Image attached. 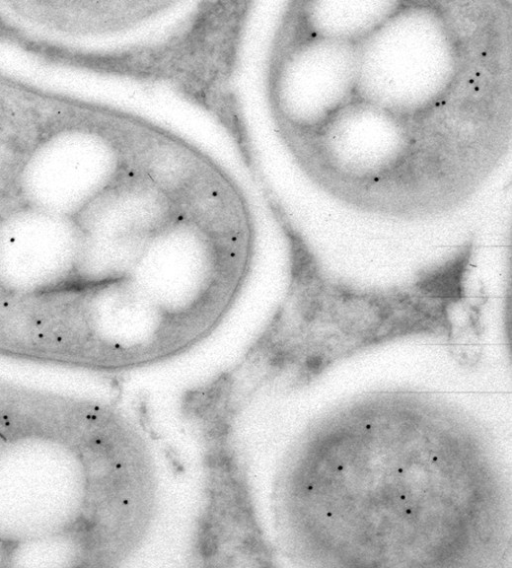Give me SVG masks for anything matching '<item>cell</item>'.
Returning a JSON list of instances; mask_svg holds the SVG:
<instances>
[{"label":"cell","instance_id":"2","mask_svg":"<svg viewBox=\"0 0 512 568\" xmlns=\"http://www.w3.org/2000/svg\"><path fill=\"white\" fill-rule=\"evenodd\" d=\"M110 142L96 131L65 128L43 138L24 160L17 188L26 205L76 217L117 179Z\"/></svg>","mask_w":512,"mask_h":568},{"label":"cell","instance_id":"1","mask_svg":"<svg viewBox=\"0 0 512 568\" xmlns=\"http://www.w3.org/2000/svg\"><path fill=\"white\" fill-rule=\"evenodd\" d=\"M289 283L274 320L283 363L304 379L360 351L413 337L479 340L483 299L471 277L476 244L468 240L411 280L364 286L331 275L311 244L286 227Z\"/></svg>","mask_w":512,"mask_h":568},{"label":"cell","instance_id":"3","mask_svg":"<svg viewBox=\"0 0 512 568\" xmlns=\"http://www.w3.org/2000/svg\"><path fill=\"white\" fill-rule=\"evenodd\" d=\"M81 231L75 217L24 205L0 218V287L16 295L75 281Z\"/></svg>","mask_w":512,"mask_h":568}]
</instances>
